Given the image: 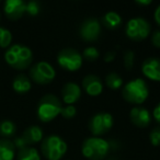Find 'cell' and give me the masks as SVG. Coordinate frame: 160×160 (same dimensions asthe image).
Wrapping results in <instances>:
<instances>
[{
  "mask_svg": "<svg viewBox=\"0 0 160 160\" xmlns=\"http://www.w3.org/2000/svg\"><path fill=\"white\" fill-rule=\"evenodd\" d=\"M5 60L12 68L23 70L30 67L33 62V53L31 48L22 44L11 45L5 53Z\"/></svg>",
  "mask_w": 160,
  "mask_h": 160,
  "instance_id": "cell-1",
  "label": "cell"
},
{
  "mask_svg": "<svg viewBox=\"0 0 160 160\" xmlns=\"http://www.w3.org/2000/svg\"><path fill=\"white\" fill-rule=\"evenodd\" d=\"M122 96L126 102L134 105L142 104L149 97V88L142 78H136L123 86Z\"/></svg>",
  "mask_w": 160,
  "mask_h": 160,
  "instance_id": "cell-2",
  "label": "cell"
},
{
  "mask_svg": "<svg viewBox=\"0 0 160 160\" xmlns=\"http://www.w3.org/2000/svg\"><path fill=\"white\" fill-rule=\"evenodd\" d=\"M110 142L102 137L86 138L81 145V153L88 160H103L110 151Z\"/></svg>",
  "mask_w": 160,
  "mask_h": 160,
  "instance_id": "cell-3",
  "label": "cell"
},
{
  "mask_svg": "<svg viewBox=\"0 0 160 160\" xmlns=\"http://www.w3.org/2000/svg\"><path fill=\"white\" fill-rule=\"evenodd\" d=\"M62 103L54 94H45L40 100L36 109V114L41 122L49 123L55 120L62 112Z\"/></svg>",
  "mask_w": 160,
  "mask_h": 160,
  "instance_id": "cell-4",
  "label": "cell"
},
{
  "mask_svg": "<svg viewBox=\"0 0 160 160\" xmlns=\"http://www.w3.org/2000/svg\"><path fill=\"white\" fill-rule=\"evenodd\" d=\"M68 150L67 142L58 135H49L42 140L41 151L47 160H60Z\"/></svg>",
  "mask_w": 160,
  "mask_h": 160,
  "instance_id": "cell-5",
  "label": "cell"
},
{
  "mask_svg": "<svg viewBox=\"0 0 160 160\" xmlns=\"http://www.w3.org/2000/svg\"><path fill=\"white\" fill-rule=\"evenodd\" d=\"M125 33L129 40L134 42H140L150 35L151 28L146 19L137 17V18H132L131 20L127 21L126 27H125Z\"/></svg>",
  "mask_w": 160,
  "mask_h": 160,
  "instance_id": "cell-6",
  "label": "cell"
},
{
  "mask_svg": "<svg viewBox=\"0 0 160 160\" xmlns=\"http://www.w3.org/2000/svg\"><path fill=\"white\" fill-rule=\"evenodd\" d=\"M114 124V118L111 113L108 112H99L91 116L88 123L90 133L94 137H101L111 131Z\"/></svg>",
  "mask_w": 160,
  "mask_h": 160,
  "instance_id": "cell-7",
  "label": "cell"
},
{
  "mask_svg": "<svg viewBox=\"0 0 160 160\" xmlns=\"http://www.w3.org/2000/svg\"><path fill=\"white\" fill-rule=\"evenodd\" d=\"M57 62L64 70L75 72L82 66V55L77 49L67 47L57 54Z\"/></svg>",
  "mask_w": 160,
  "mask_h": 160,
  "instance_id": "cell-8",
  "label": "cell"
},
{
  "mask_svg": "<svg viewBox=\"0 0 160 160\" xmlns=\"http://www.w3.org/2000/svg\"><path fill=\"white\" fill-rule=\"evenodd\" d=\"M56 70L49 62H38L30 69V78L38 85H48L55 79Z\"/></svg>",
  "mask_w": 160,
  "mask_h": 160,
  "instance_id": "cell-9",
  "label": "cell"
},
{
  "mask_svg": "<svg viewBox=\"0 0 160 160\" xmlns=\"http://www.w3.org/2000/svg\"><path fill=\"white\" fill-rule=\"evenodd\" d=\"M101 35V24L97 18H88L80 24L79 36L86 42H94Z\"/></svg>",
  "mask_w": 160,
  "mask_h": 160,
  "instance_id": "cell-10",
  "label": "cell"
},
{
  "mask_svg": "<svg viewBox=\"0 0 160 160\" xmlns=\"http://www.w3.org/2000/svg\"><path fill=\"white\" fill-rule=\"evenodd\" d=\"M25 7L27 2L23 0H7L3 5V11L9 20L17 21L25 13Z\"/></svg>",
  "mask_w": 160,
  "mask_h": 160,
  "instance_id": "cell-11",
  "label": "cell"
},
{
  "mask_svg": "<svg viewBox=\"0 0 160 160\" xmlns=\"http://www.w3.org/2000/svg\"><path fill=\"white\" fill-rule=\"evenodd\" d=\"M83 91L90 97H98L103 91V82L97 75H87L81 82Z\"/></svg>",
  "mask_w": 160,
  "mask_h": 160,
  "instance_id": "cell-12",
  "label": "cell"
},
{
  "mask_svg": "<svg viewBox=\"0 0 160 160\" xmlns=\"http://www.w3.org/2000/svg\"><path fill=\"white\" fill-rule=\"evenodd\" d=\"M129 118H131V122L135 126L139 127V128H145V127H147L150 124L151 114L146 108L137 105V107H134L131 109Z\"/></svg>",
  "mask_w": 160,
  "mask_h": 160,
  "instance_id": "cell-13",
  "label": "cell"
},
{
  "mask_svg": "<svg viewBox=\"0 0 160 160\" xmlns=\"http://www.w3.org/2000/svg\"><path fill=\"white\" fill-rule=\"evenodd\" d=\"M142 72L147 79L160 82V58L149 57L142 65Z\"/></svg>",
  "mask_w": 160,
  "mask_h": 160,
  "instance_id": "cell-14",
  "label": "cell"
},
{
  "mask_svg": "<svg viewBox=\"0 0 160 160\" xmlns=\"http://www.w3.org/2000/svg\"><path fill=\"white\" fill-rule=\"evenodd\" d=\"M81 97V87L75 82H67L62 89V101L67 105H72Z\"/></svg>",
  "mask_w": 160,
  "mask_h": 160,
  "instance_id": "cell-15",
  "label": "cell"
},
{
  "mask_svg": "<svg viewBox=\"0 0 160 160\" xmlns=\"http://www.w3.org/2000/svg\"><path fill=\"white\" fill-rule=\"evenodd\" d=\"M43 136H44L43 135V129L40 126H38V125L28 127L22 134V137L24 138V140L27 142V144L29 146L42 142Z\"/></svg>",
  "mask_w": 160,
  "mask_h": 160,
  "instance_id": "cell-16",
  "label": "cell"
},
{
  "mask_svg": "<svg viewBox=\"0 0 160 160\" xmlns=\"http://www.w3.org/2000/svg\"><path fill=\"white\" fill-rule=\"evenodd\" d=\"M32 88V83L31 80L28 76L25 75H18L12 81V89L19 94H23L27 93L31 90Z\"/></svg>",
  "mask_w": 160,
  "mask_h": 160,
  "instance_id": "cell-17",
  "label": "cell"
},
{
  "mask_svg": "<svg viewBox=\"0 0 160 160\" xmlns=\"http://www.w3.org/2000/svg\"><path fill=\"white\" fill-rule=\"evenodd\" d=\"M16 157V147L11 140L0 139V160H13Z\"/></svg>",
  "mask_w": 160,
  "mask_h": 160,
  "instance_id": "cell-18",
  "label": "cell"
},
{
  "mask_svg": "<svg viewBox=\"0 0 160 160\" xmlns=\"http://www.w3.org/2000/svg\"><path fill=\"white\" fill-rule=\"evenodd\" d=\"M102 22L105 28L110 30H115L122 25V17L115 11H109L103 16Z\"/></svg>",
  "mask_w": 160,
  "mask_h": 160,
  "instance_id": "cell-19",
  "label": "cell"
},
{
  "mask_svg": "<svg viewBox=\"0 0 160 160\" xmlns=\"http://www.w3.org/2000/svg\"><path fill=\"white\" fill-rule=\"evenodd\" d=\"M105 85L111 90H118L124 86L123 78L116 72H109L105 76Z\"/></svg>",
  "mask_w": 160,
  "mask_h": 160,
  "instance_id": "cell-20",
  "label": "cell"
},
{
  "mask_svg": "<svg viewBox=\"0 0 160 160\" xmlns=\"http://www.w3.org/2000/svg\"><path fill=\"white\" fill-rule=\"evenodd\" d=\"M17 160H41V156L38 149L29 146L18 151Z\"/></svg>",
  "mask_w": 160,
  "mask_h": 160,
  "instance_id": "cell-21",
  "label": "cell"
},
{
  "mask_svg": "<svg viewBox=\"0 0 160 160\" xmlns=\"http://www.w3.org/2000/svg\"><path fill=\"white\" fill-rule=\"evenodd\" d=\"M17 126L12 121L5 120L0 123V134L5 137H11L16 134Z\"/></svg>",
  "mask_w": 160,
  "mask_h": 160,
  "instance_id": "cell-22",
  "label": "cell"
},
{
  "mask_svg": "<svg viewBox=\"0 0 160 160\" xmlns=\"http://www.w3.org/2000/svg\"><path fill=\"white\" fill-rule=\"evenodd\" d=\"M12 34L8 29L0 27V47L1 48H9L11 46Z\"/></svg>",
  "mask_w": 160,
  "mask_h": 160,
  "instance_id": "cell-23",
  "label": "cell"
},
{
  "mask_svg": "<svg viewBox=\"0 0 160 160\" xmlns=\"http://www.w3.org/2000/svg\"><path fill=\"white\" fill-rule=\"evenodd\" d=\"M99 56H100V53H99L98 48L94 46L86 47L82 52V57L88 62H94V60L98 59Z\"/></svg>",
  "mask_w": 160,
  "mask_h": 160,
  "instance_id": "cell-24",
  "label": "cell"
},
{
  "mask_svg": "<svg viewBox=\"0 0 160 160\" xmlns=\"http://www.w3.org/2000/svg\"><path fill=\"white\" fill-rule=\"evenodd\" d=\"M134 60H135V53L131 49H127L124 52L123 55V62H124V67L127 70H132L134 67Z\"/></svg>",
  "mask_w": 160,
  "mask_h": 160,
  "instance_id": "cell-25",
  "label": "cell"
},
{
  "mask_svg": "<svg viewBox=\"0 0 160 160\" xmlns=\"http://www.w3.org/2000/svg\"><path fill=\"white\" fill-rule=\"evenodd\" d=\"M77 114V109H76L75 105H62V112H60V115L64 118H67V120H70V118H73Z\"/></svg>",
  "mask_w": 160,
  "mask_h": 160,
  "instance_id": "cell-26",
  "label": "cell"
},
{
  "mask_svg": "<svg viewBox=\"0 0 160 160\" xmlns=\"http://www.w3.org/2000/svg\"><path fill=\"white\" fill-rule=\"evenodd\" d=\"M41 11V6L38 1H29L27 2V7H25V12L32 17H35L40 13Z\"/></svg>",
  "mask_w": 160,
  "mask_h": 160,
  "instance_id": "cell-27",
  "label": "cell"
},
{
  "mask_svg": "<svg viewBox=\"0 0 160 160\" xmlns=\"http://www.w3.org/2000/svg\"><path fill=\"white\" fill-rule=\"evenodd\" d=\"M149 140L150 144L155 147L160 146V126L155 127L149 134Z\"/></svg>",
  "mask_w": 160,
  "mask_h": 160,
  "instance_id": "cell-28",
  "label": "cell"
},
{
  "mask_svg": "<svg viewBox=\"0 0 160 160\" xmlns=\"http://www.w3.org/2000/svg\"><path fill=\"white\" fill-rule=\"evenodd\" d=\"M12 142H13L16 149H19V150L25 148V147H29V145L27 144V142H25L24 138H23L22 136H19V137H17Z\"/></svg>",
  "mask_w": 160,
  "mask_h": 160,
  "instance_id": "cell-29",
  "label": "cell"
},
{
  "mask_svg": "<svg viewBox=\"0 0 160 160\" xmlns=\"http://www.w3.org/2000/svg\"><path fill=\"white\" fill-rule=\"evenodd\" d=\"M151 44L157 48H160V30L152 32V34H151Z\"/></svg>",
  "mask_w": 160,
  "mask_h": 160,
  "instance_id": "cell-30",
  "label": "cell"
},
{
  "mask_svg": "<svg viewBox=\"0 0 160 160\" xmlns=\"http://www.w3.org/2000/svg\"><path fill=\"white\" fill-rule=\"evenodd\" d=\"M116 57V54L114 51H110V52H107L104 55V62H112Z\"/></svg>",
  "mask_w": 160,
  "mask_h": 160,
  "instance_id": "cell-31",
  "label": "cell"
},
{
  "mask_svg": "<svg viewBox=\"0 0 160 160\" xmlns=\"http://www.w3.org/2000/svg\"><path fill=\"white\" fill-rule=\"evenodd\" d=\"M152 116L155 118V121L157 123L160 124V102L156 105V108L153 109V112H152Z\"/></svg>",
  "mask_w": 160,
  "mask_h": 160,
  "instance_id": "cell-32",
  "label": "cell"
},
{
  "mask_svg": "<svg viewBox=\"0 0 160 160\" xmlns=\"http://www.w3.org/2000/svg\"><path fill=\"white\" fill-rule=\"evenodd\" d=\"M153 17H155V21L158 25L160 27V5L156 8L155 10V13H153Z\"/></svg>",
  "mask_w": 160,
  "mask_h": 160,
  "instance_id": "cell-33",
  "label": "cell"
},
{
  "mask_svg": "<svg viewBox=\"0 0 160 160\" xmlns=\"http://www.w3.org/2000/svg\"><path fill=\"white\" fill-rule=\"evenodd\" d=\"M151 0H137L136 1V3L137 5H139V6H149V5H151Z\"/></svg>",
  "mask_w": 160,
  "mask_h": 160,
  "instance_id": "cell-34",
  "label": "cell"
},
{
  "mask_svg": "<svg viewBox=\"0 0 160 160\" xmlns=\"http://www.w3.org/2000/svg\"><path fill=\"white\" fill-rule=\"evenodd\" d=\"M0 18H1V14H0Z\"/></svg>",
  "mask_w": 160,
  "mask_h": 160,
  "instance_id": "cell-35",
  "label": "cell"
}]
</instances>
